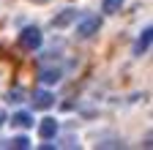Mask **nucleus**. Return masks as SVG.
<instances>
[{
  "label": "nucleus",
  "instance_id": "nucleus-1",
  "mask_svg": "<svg viewBox=\"0 0 153 150\" xmlns=\"http://www.w3.org/2000/svg\"><path fill=\"white\" fill-rule=\"evenodd\" d=\"M41 41H44V35H41V30H38V27H25L22 33H19V47H22L25 52L38 49V47H41Z\"/></svg>",
  "mask_w": 153,
  "mask_h": 150
},
{
  "label": "nucleus",
  "instance_id": "nucleus-2",
  "mask_svg": "<svg viewBox=\"0 0 153 150\" xmlns=\"http://www.w3.org/2000/svg\"><path fill=\"white\" fill-rule=\"evenodd\" d=\"M99 30H101V16H96V14L85 16V19L76 25V35H79V38H90V35H96Z\"/></svg>",
  "mask_w": 153,
  "mask_h": 150
},
{
  "label": "nucleus",
  "instance_id": "nucleus-3",
  "mask_svg": "<svg viewBox=\"0 0 153 150\" xmlns=\"http://www.w3.org/2000/svg\"><path fill=\"white\" fill-rule=\"evenodd\" d=\"M30 101H33V109H49V106L55 104V96H52V93H47V90H36Z\"/></svg>",
  "mask_w": 153,
  "mask_h": 150
},
{
  "label": "nucleus",
  "instance_id": "nucleus-4",
  "mask_svg": "<svg viewBox=\"0 0 153 150\" xmlns=\"http://www.w3.org/2000/svg\"><path fill=\"white\" fill-rule=\"evenodd\" d=\"M57 134V120L55 117H44L41 123H38V137L41 139H52Z\"/></svg>",
  "mask_w": 153,
  "mask_h": 150
},
{
  "label": "nucleus",
  "instance_id": "nucleus-5",
  "mask_svg": "<svg viewBox=\"0 0 153 150\" xmlns=\"http://www.w3.org/2000/svg\"><path fill=\"white\" fill-rule=\"evenodd\" d=\"M148 47H150V27H145V30H142V35L137 38V44H134V55H145V52H148Z\"/></svg>",
  "mask_w": 153,
  "mask_h": 150
},
{
  "label": "nucleus",
  "instance_id": "nucleus-6",
  "mask_svg": "<svg viewBox=\"0 0 153 150\" xmlns=\"http://www.w3.org/2000/svg\"><path fill=\"white\" fill-rule=\"evenodd\" d=\"M11 126H16V128H30L33 126V117L27 115V112H16V115L11 117Z\"/></svg>",
  "mask_w": 153,
  "mask_h": 150
},
{
  "label": "nucleus",
  "instance_id": "nucleus-7",
  "mask_svg": "<svg viewBox=\"0 0 153 150\" xmlns=\"http://www.w3.org/2000/svg\"><path fill=\"white\" fill-rule=\"evenodd\" d=\"M74 16H76V11H74V8H66L60 16H55V19H52V25H55V27H66V25L74 19Z\"/></svg>",
  "mask_w": 153,
  "mask_h": 150
},
{
  "label": "nucleus",
  "instance_id": "nucleus-8",
  "mask_svg": "<svg viewBox=\"0 0 153 150\" xmlns=\"http://www.w3.org/2000/svg\"><path fill=\"white\" fill-rule=\"evenodd\" d=\"M41 82H44V85L60 82V71H57V68H44V71H41Z\"/></svg>",
  "mask_w": 153,
  "mask_h": 150
},
{
  "label": "nucleus",
  "instance_id": "nucleus-9",
  "mask_svg": "<svg viewBox=\"0 0 153 150\" xmlns=\"http://www.w3.org/2000/svg\"><path fill=\"white\" fill-rule=\"evenodd\" d=\"M101 8H104L107 14H118V11L123 8V0H104V3H101Z\"/></svg>",
  "mask_w": 153,
  "mask_h": 150
},
{
  "label": "nucleus",
  "instance_id": "nucleus-10",
  "mask_svg": "<svg viewBox=\"0 0 153 150\" xmlns=\"http://www.w3.org/2000/svg\"><path fill=\"white\" fill-rule=\"evenodd\" d=\"M8 145L16 147V150H25V147H30V139L27 137H14V139H8Z\"/></svg>",
  "mask_w": 153,
  "mask_h": 150
},
{
  "label": "nucleus",
  "instance_id": "nucleus-11",
  "mask_svg": "<svg viewBox=\"0 0 153 150\" xmlns=\"http://www.w3.org/2000/svg\"><path fill=\"white\" fill-rule=\"evenodd\" d=\"M8 101H22V90H8Z\"/></svg>",
  "mask_w": 153,
  "mask_h": 150
},
{
  "label": "nucleus",
  "instance_id": "nucleus-12",
  "mask_svg": "<svg viewBox=\"0 0 153 150\" xmlns=\"http://www.w3.org/2000/svg\"><path fill=\"white\" fill-rule=\"evenodd\" d=\"M3 123H6V112L0 109V126H3Z\"/></svg>",
  "mask_w": 153,
  "mask_h": 150
},
{
  "label": "nucleus",
  "instance_id": "nucleus-13",
  "mask_svg": "<svg viewBox=\"0 0 153 150\" xmlns=\"http://www.w3.org/2000/svg\"><path fill=\"white\" fill-rule=\"evenodd\" d=\"M36 3H44V0H36Z\"/></svg>",
  "mask_w": 153,
  "mask_h": 150
}]
</instances>
